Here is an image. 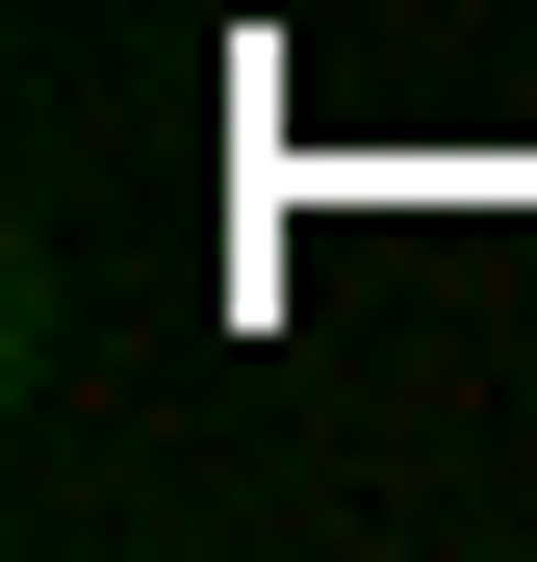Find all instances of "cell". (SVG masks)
<instances>
[]
</instances>
